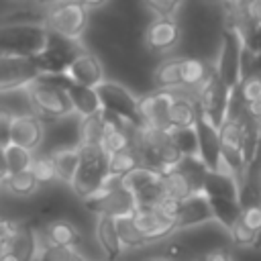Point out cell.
Listing matches in <instances>:
<instances>
[{
  "mask_svg": "<svg viewBox=\"0 0 261 261\" xmlns=\"http://www.w3.org/2000/svg\"><path fill=\"white\" fill-rule=\"evenodd\" d=\"M49 29L43 22L0 24V57H37L45 51Z\"/></svg>",
  "mask_w": 261,
  "mask_h": 261,
  "instance_id": "1",
  "label": "cell"
},
{
  "mask_svg": "<svg viewBox=\"0 0 261 261\" xmlns=\"http://www.w3.org/2000/svg\"><path fill=\"white\" fill-rule=\"evenodd\" d=\"M24 94L29 98L33 114L43 122H53L75 112L67 92L59 84H55L49 75H43L31 86H27Z\"/></svg>",
  "mask_w": 261,
  "mask_h": 261,
  "instance_id": "2",
  "label": "cell"
},
{
  "mask_svg": "<svg viewBox=\"0 0 261 261\" xmlns=\"http://www.w3.org/2000/svg\"><path fill=\"white\" fill-rule=\"evenodd\" d=\"M77 149H80V167L71 181V188L82 200H86L110 179L108 155L100 145H77Z\"/></svg>",
  "mask_w": 261,
  "mask_h": 261,
  "instance_id": "3",
  "label": "cell"
},
{
  "mask_svg": "<svg viewBox=\"0 0 261 261\" xmlns=\"http://www.w3.org/2000/svg\"><path fill=\"white\" fill-rule=\"evenodd\" d=\"M84 206L98 216H133L137 212L135 196L124 188L122 179H108L98 192L84 200Z\"/></svg>",
  "mask_w": 261,
  "mask_h": 261,
  "instance_id": "4",
  "label": "cell"
},
{
  "mask_svg": "<svg viewBox=\"0 0 261 261\" xmlns=\"http://www.w3.org/2000/svg\"><path fill=\"white\" fill-rule=\"evenodd\" d=\"M96 92L102 104V112L116 116L120 122H124L133 130H139L145 126L139 112V98H135L122 84L106 80L96 88Z\"/></svg>",
  "mask_w": 261,
  "mask_h": 261,
  "instance_id": "5",
  "label": "cell"
},
{
  "mask_svg": "<svg viewBox=\"0 0 261 261\" xmlns=\"http://www.w3.org/2000/svg\"><path fill=\"white\" fill-rule=\"evenodd\" d=\"M43 24L51 33H55L63 39L80 41L82 35L86 33L88 24H90V10L84 8L80 2L65 0V2L47 10V14L43 18Z\"/></svg>",
  "mask_w": 261,
  "mask_h": 261,
  "instance_id": "6",
  "label": "cell"
},
{
  "mask_svg": "<svg viewBox=\"0 0 261 261\" xmlns=\"http://www.w3.org/2000/svg\"><path fill=\"white\" fill-rule=\"evenodd\" d=\"M220 149H222V167L241 184L247 175V161H245V145H243V128L241 120L228 116L226 122L220 126Z\"/></svg>",
  "mask_w": 261,
  "mask_h": 261,
  "instance_id": "7",
  "label": "cell"
},
{
  "mask_svg": "<svg viewBox=\"0 0 261 261\" xmlns=\"http://www.w3.org/2000/svg\"><path fill=\"white\" fill-rule=\"evenodd\" d=\"M82 51H86V49L80 45V41H69V39H63L49 31L47 47L41 55H37V63H39L43 75H61L67 71V67L73 63V59Z\"/></svg>",
  "mask_w": 261,
  "mask_h": 261,
  "instance_id": "8",
  "label": "cell"
},
{
  "mask_svg": "<svg viewBox=\"0 0 261 261\" xmlns=\"http://www.w3.org/2000/svg\"><path fill=\"white\" fill-rule=\"evenodd\" d=\"M200 110L212 120L214 126H222L228 118V108H230V98L232 92L226 88V84L220 80L218 71H214L210 75V80L198 90L196 94Z\"/></svg>",
  "mask_w": 261,
  "mask_h": 261,
  "instance_id": "9",
  "label": "cell"
},
{
  "mask_svg": "<svg viewBox=\"0 0 261 261\" xmlns=\"http://www.w3.org/2000/svg\"><path fill=\"white\" fill-rule=\"evenodd\" d=\"M241 63H243V37L237 29H226L220 45L216 71L230 92L241 86Z\"/></svg>",
  "mask_w": 261,
  "mask_h": 261,
  "instance_id": "10",
  "label": "cell"
},
{
  "mask_svg": "<svg viewBox=\"0 0 261 261\" xmlns=\"http://www.w3.org/2000/svg\"><path fill=\"white\" fill-rule=\"evenodd\" d=\"M43 77L37 57H0V92L24 90Z\"/></svg>",
  "mask_w": 261,
  "mask_h": 261,
  "instance_id": "11",
  "label": "cell"
},
{
  "mask_svg": "<svg viewBox=\"0 0 261 261\" xmlns=\"http://www.w3.org/2000/svg\"><path fill=\"white\" fill-rule=\"evenodd\" d=\"M196 141H198V157L208 171H222V149H220V128L212 124V120L200 112L196 120Z\"/></svg>",
  "mask_w": 261,
  "mask_h": 261,
  "instance_id": "12",
  "label": "cell"
},
{
  "mask_svg": "<svg viewBox=\"0 0 261 261\" xmlns=\"http://www.w3.org/2000/svg\"><path fill=\"white\" fill-rule=\"evenodd\" d=\"M179 90L169 92V90H155L143 98H139V112L141 118L145 122V126H153V128H167V120H169V110L171 104L175 100Z\"/></svg>",
  "mask_w": 261,
  "mask_h": 261,
  "instance_id": "13",
  "label": "cell"
},
{
  "mask_svg": "<svg viewBox=\"0 0 261 261\" xmlns=\"http://www.w3.org/2000/svg\"><path fill=\"white\" fill-rule=\"evenodd\" d=\"M49 77H51L55 84H59V86L67 92L73 110H75L82 118H88V116H94V114H100V112H102V104H100V98H98L96 88L80 86V84H75L71 77H67L65 73H61V75H49Z\"/></svg>",
  "mask_w": 261,
  "mask_h": 261,
  "instance_id": "14",
  "label": "cell"
},
{
  "mask_svg": "<svg viewBox=\"0 0 261 261\" xmlns=\"http://www.w3.org/2000/svg\"><path fill=\"white\" fill-rule=\"evenodd\" d=\"M181 29L175 18H153L145 31V45L155 53H165L177 47Z\"/></svg>",
  "mask_w": 261,
  "mask_h": 261,
  "instance_id": "15",
  "label": "cell"
},
{
  "mask_svg": "<svg viewBox=\"0 0 261 261\" xmlns=\"http://www.w3.org/2000/svg\"><path fill=\"white\" fill-rule=\"evenodd\" d=\"M194 96L196 94L186 92V90L177 92V96L171 104V110H169V120H167L169 130H186V128L196 126V120L202 110H200L198 98H194Z\"/></svg>",
  "mask_w": 261,
  "mask_h": 261,
  "instance_id": "16",
  "label": "cell"
},
{
  "mask_svg": "<svg viewBox=\"0 0 261 261\" xmlns=\"http://www.w3.org/2000/svg\"><path fill=\"white\" fill-rule=\"evenodd\" d=\"M41 141H43V120H39L33 112L14 114L10 143L35 151L41 145Z\"/></svg>",
  "mask_w": 261,
  "mask_h": 261,
  "instance_id": "17",
  "label": "cell"
},
{
  "mask_svg": "<svg viewBox=\"0 0 261 261\" xmlns=\"http://www.w3.org/2000/svg\"><path fill=\"white\" fill-rule=\"evenodd\" d=\"M65 75L71 77L75 84L86 86V88H98L102 82H106L98 57L94 53H90V51H82L73 59V63L67 67Z\"/></svg>",
  "mask_w": 261,
  "mask_h": 261,
  "instance_id": "18",
  "label": "cell"
},
{
  "mask_svg": "<svg viewBox=\"0 0 261 261\" xmlns=\"http://www.w3.org/2000/svg\"><path fill=\"white\" fill-rule=\"evenodd\" d=\"M37 259V237L31 224H18L0 261H35Z\"/></svg>",
  "mask_w": 261,
  "mask_h": 261,
  "instance_id": "19",
  "label": "cell"
},
{
  "mask_svg": "<svg viewBox=\"0 0 261 261\" xmlns=\"http://www.w3.org/2000/svg\"><path fill=\"white\" fill-rule=\"evenodd\" d=\"M137 226L141 228V232L145 234L147 243L151 241H159L163 237H169L171 232H175V222L165 218L159 210L155 208H139L135 214H133Z\"/></svg>",
  "mask_w": 261,
  "mask_h": 261,
  "instance_id": "20",
  "label": "cell"
},
{
  "mask_svg": "<svg viewBox=\"0 0 261 261\" xmlns=\"http://www.w3.org/2000/svg\"><path fill=\"white\" fill-rule=\"evenodd\" d=\"M214 214H212V208H210V202L208 198L204 196V192L200 194H194L190 198H186L181 202V208H179V214L175 218V228L181 230V228H190V226H196V224H202L206 220H212Z\"/></svg>",
  "mask_w": 261,
  "mask_h": 261,
  "instance_id": "21",
  "label": "cell"
},
{
  "mask_svg": "<svg viewBox=\"0 0 261 261\" xmlns=\"http://www.w3.org/2000/svg\"><path fill=\"white\" fill-rule=\"evenodd\" d=\"M216 71V65H210L206 61L184 57L181 61V90L198 94V90L210 80V75Z\"/></svg>",
  "mask_w": 261,
  "mask_h": 261,
  "instance_id": "22",
  "label": "cell"
},
{
  "mask_svg": "<svg viewBox=\"0 0 261 261\" xmlns=\"http://www.w3.org/2000/svg\"><path fill=\"white\" fill-rule=\"evenodd\" d=\"M181 61L184 57H167L163 59L155 71H153V82L155 90H181Z\"/></svg>",
  "mask_w": 261,
  "mask_h": 261,
  "instance_id": "23",
  "label": "cell"
},
{
  "mask_svg": "<svg viewBox=\"0 0 261 261\" xmlns=\"http://www.w3.org/2000/svg\"><path fill=\"white\" fill-rule=\"evenodd\" d=\"M96 237L100 247L104 249L108 261H114L120 257L122 253V243L116 230V218L112 216H98V224H96Z\"/></svg>",
  "mask_w": 261,
  "mask_h": 261,
  "instance_id": "24",
  "label": "cell"
},
{
  "mask_svg": "<svg viewBox=\"0 0 261 261\" xmlns=\"http://www.w3.org/2000/svg\"><path fill=\"white\" fill-rule=\"evenodd\" d=\"M143 163H141V155H139L137 147L108 155V175L112 179H124L128 173H133Z\"/></svg>",
  "mask_w": 261,
  "mask_h": 261,
  "instance_id": "25",
  "label": "cell"
},
{
  "mask_svg": "<svg viewBox=\"0 0 261 261\" xmlns=\"http://www.w3.org/2000/svg\"><path fill=\"white\" fill-rule=\"evenodd\" d=\"M214 220H218L228 232L237 226V222L241 220V202L234 198H208Z\"/></svg>",
  "mask_w": 261,
  "mask_h": 261,
  "instance_id": "26",
  "label": "cell"
},
{
  "mask_svg": "<svg viewBox=\"0 0 261 261\" xmlns=\"http://www.w3.org/2000/svg\"><path fill=\"white\" fill-rule=\"evenodd\" d=\"M51 159H53L57 177L71 186V181L77 173V167H80V149L77 147L57 149V151L51 153Z\"/></svg>",
  "mask_w": 261,
  "mask_h": 261,
  "instance_id": "27",
  "label": "cell"
},
{
  "mask_svg": "<svg viewBox=\"0 0 261 261\" xmlns=\"http://www.w3.org/2000/svg\"><path fill=\"white\" fill-rule=\"evenodd\" d=\"M161 177H163V173L141 165L139 169H135L133 173H128V175L122 179V184H124V188H126L133 196H139V194H143L145 190H149V188H153L155 184H159Z\"/></svg>",
  "mask_w": 261,
  "mask_h": 261,
  "instance_id": "28",
  "label": "cell"
},
{
  "mask_svg": "<svg viewBox=\"0 0 261 261\" xmlns=\"http://www.w3.org/2000/svg\"><path fill=\"white\" fill-rule=\"evenodd\" d=\"M47 241L51 245H57V247H75L80 243V232L77 228L67 222V220H53L49 226H47Z\"/></svg>",
  "mask_w": 261,
  "mask_h": 261,
  "instance_id": "29",
  "label": "cell"
},
{
  "mask_svg": "<svg viewBox=\"0 0 261 261\" xmlns=\"http://www.w3.org/2000/svg\"><path fill=\"white\" fill-rule=\"evenodd\" d=\"M116 230H118V237H120L122 247L135 249V247L147 245V239L141 232V228L137 226V222H135L133 216H120V218H116Z\"/></svg>",
  "mask_w": 261,
  "mask_h": 261,
  "instance_id": "30",
  "label": "cell"
},
{
  "mask_svg": "<svg viewBox=\"0 0 261 261\" xmlns=\"http://www.w3.org/2000/svg\"><path fill=\"white\" fill-rule=\"evenodd\" d=\"M102 135H104L102 112L94 114V116H88V118H82V122H80V145H100Z\"/></svg>",
  "mask_w": 261,
  "mask_h": 261,
  "instance_id": "31",
  "label": "cell"
},
{
  "mask_svg": "<svg viewBox=\"0 0 261 261\" xmlns=\"http://www.w3.org/2000/svg\"><path fill=\"white\" fill-rule=\"evenodd\" d=\"M6 159H8L10 175H14V173L31 171V165H33V159H35V157H33V151L10 143V145L6 147Z\"/></svg>",
  "mask_w": 261,
  "mask_h": 261,
  "instance_id": "32",
  "label": "cell"
},
{
  "mask_svg": "<svg viewBox=\"0 0 261 261\" xmlns=\"http://www.w3.org/2000/svg\"><path fill=\"white\" fill-rule=\"evenodd\" d=\"M4 186L14 194V196H31L37 188H39V181L35 179L33 171H22V173H14L10 175Z\"/></svg>",
  "mask_w": 261,
  "mask_h": 261,
  "instance_id": "33",
  "label": "cell"
},
{
  "mask_svg": "<svg viewBox=\"0 0 261 261\" xmlns=\"http://www.w3.org/2000/svg\"><path fill=\"white\" fill-rule=\"evenodd\" d=\"M31 171L35 175V179L39 184H49L57 177V171H55V165H53V159L51 155H41V157H35L33 159V165H31Z\"/></svg>",
  "mask_w": 261,
  "mask_h": 261,
  "instance_id": "34",
  "label": "cell"
},
{
  "mask_svg": "<svg viewBox=\"0 0 261 261\" xmlns=\"http://www.w3.org/2000/svg\"><path fill=\"white\" fill-rule=\"evenodd\" d=\"M143 4L155 18H175L184 0H143Z\"/></svg>",
  "mask_w": 261,
  "mask_h": 261,
  "instance_id": "35",
  "label": "cell"
},
{
  "mask_svg": "<svg viewBox=\"0 0 261 261\" xmlns=\"http://www.w3.org/2000/svg\"><path fill=\"white\" fill-rule=\"evenodd\" d=\"M232 94H239V98H241L247 106L259 102V100H261V77H255V75H253V77L243 80L241 86H239Z\"/></svg>",
  "mask_w": 261,
  "mask_h": 261,
  "instance_id": "36",
  "label": "cell"
},
{
  "mask_svg": "<svg viewBox=\"0 0 261 261\" xmlns=\"http://www.w3.org/2000/svg\"><path fill=\"white\" fill-rule=\"evenodd\" d=\"M230 237H232V243L239 245V247H257V239H259V232L249 228L243 220L237 222V226L230 230Z\"/></svg>",
  "mask_w": 261,
  "mask_h": 261,
  "instance_id": "37",
  "label": "cell"
},
{
  "mask_svg": "<svg viewBox=\"0 0 261 261\" xmlns=\"http://www.w3.org/2000/svg\"><path fill=\"white\" fill-rule=\"evenodd\" d=\"M73 249L67 247H57V245H47L41 253H39V261H69L73 257Z\"/></svg>",
  "mask_w": 261,
  "mask_h": 261,
  "instance_id": "38",
  "label": "cell"
},
{
  "mask_svg": "<svg viewBox=\"0 0 261 261\" xmlns=\"http://www.w3.org/2000/svg\"><path fill=\"white\" fill-rule=\"evenodd\" d=\"M12 120H14V112H10L8 108L0 106V147H4V149L10 145Z\"/></svg>",
  "mask_w": 261,
  "mask_h": 261,
  "instance_id": "39",
  "label": "cell"
},
{
  "mask_svg": "<svg viewBox=\"0 0 261 261\" xmlns=\"http://www.w3.org/2000/svg\"><path fill=\"white\" fill-rule=\"evenodd\" d=\"M16 226H18L16 222H0V255L6 251V247H8Z\"/></svg>",
  "mask_w": 261,
  "mask_h": 261,
  "instance_id": "40",
  "label": "cell"
},
{
  "mask_svg": "<svg viewBox=\"0 0 261 261\" xmlns=\"http://www.w3.org/2000/svg\"><path fill=\"white\" fill-rule=\"evenodd\" d=\"M243 12H247V16H251L255 22L261 24V0H253Z\"/></svg>",
  "mask_w": 261,
  "mask_h": 261,
  "instance_id": "41",
  "label": "cell"
},
{
  "mask_svg": "<svg viewBox=\"0 0 261 261\" xmlns=\"http://www.w3.org/2000/svg\"><path fill=\"white\" fill-rule=\"evenodd\" d=\"M10 177V169H8V159H6V149L0 147V184H4Z\"/></svg>",
  "mask_w": 261,
  "mask_h": 261,
  "instance_id": "42",
  "label": "cell"
},
{
  "mask_svg": "<svg viewBox=\"0 0 261 261\" xmlns=\"http://www.w3.org/2000/svg\"><path fill=\"white\" fill-rule=\"evenodd\" d=\"M204 261H232V257H230V253L226 249H216V251L208 253Z\"/></svg>",
  "mask_w": 261,
  "mask_h": 261,
  "instance_id": "43",
  "label": "cell"
},
{
  "mask_svg": "<svg viewBox=\"0 0 261 261\" xmlns=\"http://www.w3.org/2000/svg\"><path fill=\"white\" fill-rule=\"evenodd\" d=\"M80 4H82L84 8H88V10H98V8L106 6L108 0H80Z\"/></svg>",
  "mask_w": 261,
  "mask_h": 261,
  "instance_id": "44",
  "label": "cell"
},
{
  "mask_svg": "<svg viewBox=\"0 0 261 261\" xmlns=\"http://www.w3.org/2000/svg\"><path fill=\"white\" fill-rule=\"evenodd\" d=\"M37 4H41V6H47V8H53V6H57V4H61V2H65V0H35Z\"/></svg>",
  "mask_w": 261,
  "mask_h": 261,
  "instance_id": "45",
  "label": "cell"
},
{
  "mask_svg": "<svg viewBox=\"0 0 261 261\" xmlns=\"http://www.w3.org/2000/svg\"><path fill=\"white\" fill-rule=\"evenodd\" d=\"M69 261H84V257H82L80 253H73V257H71Z\"/></svg>",
  "mask_w": 261,
  "mask_h": 261,
  "instance_id": "46",
  "label": "cell"
},
{
  "mask_svg": "<svg viewBox=\"0 0 261 261\" xmlns=\"http://www.w3.org/2000/svg\"><path fill=\"white\" fill-rule=\"evenodd\" d=\"M147 261H169V259H165V257H153V259H147Z\"/></svg>",
  "mask_w": 261,
  "mask_h": 261,
  "instance_id": "47",
  "label": "cell"
},
{
  "mask_svg": "<svg viewBox=\"0 0 261 261\" xmlns=\"http://www.w3.org/2000/svg\"><path fill=\"white\" fill-rule=\"evenodd\" d=\"M198 261H204V259H198Z\"/></svg>",
  "mask_w": 261,
  "mask_h": 261,
  "instance_id": "48",
  "label": "cell"
}]
</instances>
